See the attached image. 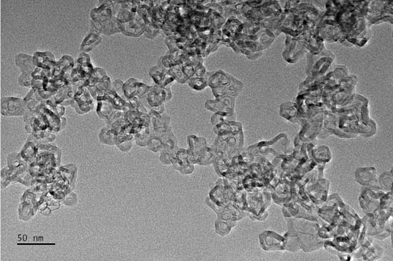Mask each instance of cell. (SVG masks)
<instances>
[{
	"mask_svg": "<svg viewBox=\"0 0 393 261\" xmlns=\"http://www.w3.org/2000/svg\"><path fill=\"white\" fill-rule=\"evenodd\" d=\"M15 64L22 71L21 76L30 77L36 68L33 63L32 57L24 54H19L15 57Z\"/></svg>",
	"mask_w": 393,
	"mask_h": 261,
	"instance_id": "4",
	"label": "cell"
},
{
	"mask_svg": "<svg viewBox=\"0 0 393 261\" xmlns=\"http://www.w3.org/2000/svg\"><path fill=\"white\" fill-rule=\"evenodd\" d=\"M23 103L21 99L4 97L1 100V112H8V114L10 113L11 116L17 115L18 112L21 113L25 111V106Z\"/></svg>",
	"mask_w": 393,
	"mask_h": 261,
	"instance_id": "3",
	"label": "cell"
},
{
	"mask_svg": "<svg viewBox=\"0 0 393 261\" xmlns=\"http://www.w3.org/2000/svg\"><path fill=\"white\" fill-rule=\"evenodd\" d=\"M33 63L36 67L52 70L56 66L54 55L50 52H35L32 57Z\"/></svg>",
	"mask_w": 393,
	"mask_h": 261,
	"instance_id": "2",
	"label": "cell"
},
{
	"mask_svg": "<svg viewBox=\"0 0 393 261\" xmlns=\"http://www.w3.org/2000/svg\"><path fill=\"white\" fill-rule=\"evenodd\" d=\"M93 71L89 56L82 52L68 72L71 80L76 82L88 77Z\"/></svg>",
	"mask_w": 393,
	"mask_h": 261,
	"instance_id": "1",
	"label": "cell"
},
{
	"mask_svg": "<svg viewBox=\"0 0 393 261\" xmlns=\"http://www.w3.org/2000/svg\"><path fill=\"white\" fill-rule=\"evenodd\" d=\"M101 40L99 35L91 32L87 35L83 41L80 50L82 53H86L91 51L94 47L98 45Z\"/></svg>",
	"mask_w": 393,
	"mask_h": 261,
	"instance_id": "6",
	"label": "cell"
},
{
	"mask_svg": "<svg viewBox=\"0 0 393 261\" xmlns=\"http://www.w3.org/2000/svg\"><path fill=\"white\" fill-rule=\"evenodd\" d=\"M74 60L69 56H63L57 62L55 67L51 71V75L54 77L62 76L72 68Z\"/></svg>",
	"mask_w": 393,
	"mask_h": 261,
	"instance_id": "5",
	"label": "cell"
}]
</instances>
